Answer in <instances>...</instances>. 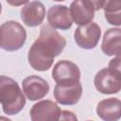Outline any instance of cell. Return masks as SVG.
<instances>
[{
	"label": "cell",
	"instance_id": "ba28073f",
	"mask_svg": "<svg viewBox=\"0 0 121 121\" xmlns=\"http://www.w3.org/2000/svg\"><path fill=\"white\" fill-rule=\"evenodd\" d=\"M61 110L58 104L52 100H42L30 109L31 121H57Z\"/></svg>",
	"mask_w": 121,
	"mask_h": 121
},
{
	"label": "cell",
	"instance_id": "ac0fdd59",
	"mask_svg": "<svg viewBox=\"0 0 121 121\" xmlns=\"http://www.w3.org/2000/svg\"><path fill=\"white\" fill-rule=\"evenodd\" d=\"M0 121H11L10 119H9L6 116H0Z\"/></svg>",
	"mask_w": 121,
	"mask_h": 121
},
{
	"label": "cell",
	"instance_id": "8fae6325",
	"mask_svg": "<svg viewBox=\"0 0 121 121\" xmlns=\"http://www.w3.org/2000/svg\"><path fill=\"white\" fill-rule=\"evenodd\" d=\"M21 19L27 26H37L41 25L45 16V8L40 1L27 2L21 9Z\"/></svg>",
	"mask_w": 121,
	"mask_h": 121
},
{
	"label": "cell",
	"instance_id": "5b68a950",
	"mask_svg": "<svg viewBox=\"0 0 121 121\" xmlns=\"http://www.w3.org/2000/svg\"><path fill=\"white\" fill-rule=\"evenodd\" d=\"M95 89L104 95L116 94L121 89V72L103 68L96 73L94 79Z\"/></svg>",
	"mask_w": 121,
	"mask_h": 121
},
{
	"label": "cell",
	"instance_id": "6da1fadb",
	"mask_svg": "<svg viewBox=\"0 0 121 121\" xmlns=\"http://www.w3.org/2000/svg\"><path fill=\"white\" fill-rule=\"evenodd\" d=\"M66 45L65 39L49 25L43 26L40 37L32 43L28 50L27 60L36 71L48 70Z\"/></svg>",
	"mask_w": 121,
	"mask_h": 121
},
{
	"label": "cell",
	"instance_id": "7c38bea8",
	"mask_svg": "<svg viewBox=\"0 0 121 121\" xmlns=\"http://www.w3.org/2000/svg\"><path fill=\"white\" fill-rule=\"evenodd\" d=\"M47 21L51 27L61 30L69 29L73 24L69 9L63 5L52 6L47 12Z\"/></svg>",
	"mask_w": 121,
	"mask_h": 121
},
{
	"label": "cell",
	"instance_id": "7a4b0ae2",
	"mask_svg": "<svg viewBox=\"0 0 121 121\" xmlns=\"http://www.w3.org/2000/svg\"><path fill=\"white\" fill-rule=\"evenodd\" d=\"M0 103L5 113H19L26 104V97L18 83L7 76H0Z\"/></svg>",
	"mask_w": 121,
	"mask_h": 121
},
{
	"label": "cell",
	"instance_id": "9c48e42d",
	"mask_svg": "<svg viewBox=\"0 0 121 121\" xmlns=\"http://www.w3.org/2000/svg\"><path fill=\"white\" fill-rule=\"evenodd\" d=\"M82 95L80 81L71 84H56L54 88V97L61 105H74L78 103Z\"/></svg>",
	"mask_w": 121,
	"mask_h": 121
},
{
	"label": "cell",
	"instance_id": "3957f363",
	"mask_svg": "<svg viewBox=\"0 0 121 121\" xmlns=\"http://www.w3.org/2000/svg\"><path fill=\"white\" fill-rule=\"evenodd\" d=\"M26 40V29L15 21H8L0 26V47L6 51H16Z\"/></svg>",
	"mask_w": 121,
	"mask_h": 121
},
{
	"label": "cell",
	"instance_id": "d6986e66",
	"mask_svg": "<svg viewBox=\"0 0 121 121\" xmlns=\"http://www.w3.org/2000/svg\"><path fill=\"white\" fill-rule=\"evenodd\" d=\"M0 13H1V4H0Z\"/></svg>",
	"mask_w": 121,
	"mask_h": 121
},
{
	"label": "cell",
	"instance_id": "277c9868",
	"mask_svg": "<svg viewBox=\"0 0 121 121\" xmlns=\"http://www.w3.org/2000/svg\"><path fill=\"white\" fill-rule=\"evenodd\" d=\"M103 1H88V0H76L70 5V15L72 20L80 26L87 25L94 19L95 10L102 9Z\"/></svg>",
	"mask_w": 121,
	"mask_h": 121
},
{
	"label": "cell",
	"instance_id": "4fadbf2b",
	"mask_svg": "<svg viewBox=\"0 0 121 121\" xmlns=\"http://www.w3.org/2000/svg\"><path fill=\"white\" fill-rule=\"evenodd\" d=\"M121 102L118 98L110 97L101 100L96 106V114L104 121H118L120 118Z\"/></svg>",
	"mask_w": 121,
	"mask_h": 121
},
{
	"label": "cell",
	"instance_id": "9a60e30c",
	"mask_svg": "<svg viewBox=\"0 0 121 121\" xmlns=\"http://www.w3.org/2000/svg\"><path fill=\"white\" fill-rule=\"evenodd\" d=\"M102 9L109 24L117 26L121 25V1H103Z\"/></svg>",
	"mask_w": 121,
	"mask_h": 121
},
{
	"label": "cell",
	"instance_id": "30bf717a",
	"mask_svg": "<svg viewBox=\"0 0 121 121\" xmlns=\"http://www.w3.org/2000/svg\"><path fill=\"white\" fill-rule=\"evenodd\" d=\"M22 86L23 92L25 93L26 96L31 101H35L44 97L49 91L48 82L36 75L26 78L23 80Z\"/></svg>",
	"mask_w": 121,
	"mask_h": 121
},
{
	"label": "cell",
	"instance_id": "e0dca14e",
	"mask_svg": "<svg viewBox=\"0 0 121 121\" xmlns=\"http://www.w3.org/2000/svg\"><path fill=\"white\" fill-rule=\"evenodd\" d=\"M120 57H116L112 60H111V61L109 62V68L117 72H120Z\"/></svg>",
	"mask_w": 121,
	"mask_h": 121
},
{
	"label": "cell",
	"instance_id": "8992f818",
	"mask_svg": "<svg viewBox=\"0 0 121 121\" xmlns=\"http://www.w3.org/2000/svg\"><path fill=\"white\" fill-rule=\"evenodd\" d=\"M101 29L95 23H89L76 28L74 38L76 43L83 49L95 48L100 39Z\"/></svg>",
	"mask_w": 121,
	"mask_h": 121
},
{
	"label": "cell",
	"instance_id": "ffe728a7",
	"mask_svg": "<svg viewBox=\"0 0 121 121\" xmlns=\"http://www.w3.org/2000/svg\"><path fill=\"white\" fill-rule=\"evenodd\" d=\"M87 121H93V120H87Z\"/></svg>",
	"mask_w": 121,
	"mask_h": 121
},
{
	"label": "cell",
	"instance_id": "5bb4252c",
	"mask_svg": "<svg viewBox=\"0 0 121 121\" xmlns=\"http://www.w3.org/2000/svg\"><path fill=\"white\" fill-rule=\"evenodd\" d=\"M101 49L108 56L120 57L121 53V29L109 28L103 37Z\"/></svg>",
	"mask_w": 121,
	"mask_h": 121
},
{
	"label": "cell",
	"instance_id": "2e32d148",
	"mask_svg": "<svg viewBox=\"0 0 121 121\" xmlns=\"http://www.w3.org/2000/svg\"><path fill=\"white\" fill-rule=\"evenodd\" d=\"M57 121H78L75 113L70 111H61L60 115Z\"/></svg>",
	"mask_w": 121,
	"mask_h": 121
},
{
	"label": "cell",
	"instance_id": "52a82bcc",
	"mask_svg": "<svg viewBox=\"0 0 121 121\" xmlns=\"http://www.w3.org/2000/svg\"><path fill=\"white\" fill-rule=\"evenodd\" d=\"M52 78L57 84L75 83L80 79V70L76 63L70 60H60L53 68Z\"/></svg>",
	"mask_w": 121,
	"mask_h": 121
}]
</instances>
